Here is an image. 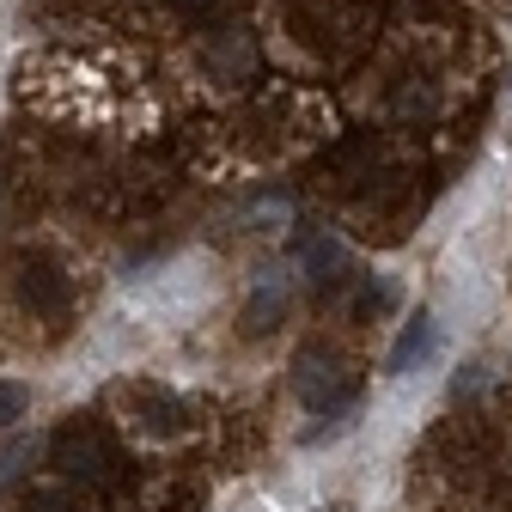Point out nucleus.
<instances>
[{"mask_svg": "<svg viewBox=\"0 0 512 512\" xmlns=\"http://www.w3.org/2000/svg\"><path fill=\"white\" fill-rule=\"evenodd\" d=\"M19 293H25V305L61 311V299H68V281H61L49 263H31V269H25V281H19Z\"/></svg>", "mask_w": 512, "mask_h": 512, "instance_id": "1", "label": "nucleus"}, {"mask_svg": "<svg viewBox=\"0 0 512 512\" xmlns=\"http://www.w3.org/2000/svg\"><path fill=\"white\" fill-rule=\"evenodd\" d=\"M427 348H433V324H427V317H415L409 336H403V342H397V354H391V372H409Z\"/></svg>", "mask_w": 512, "mask_h": 512, "instance_id": "2", "label": "nucleus"}, {"mask_svg": "<svg viewBox=\"0 0 512 512\" xmlns=\"http://www.w3.org/2000/svg\"><path fill=\"white\" fill-rule=\"evenodd\" d=\"M25 409H31V391H25V384H0V427H13Z\"/></svg>", "mask_w": 512, "mask_h": 512, "instance_id": "3", "label": "nucleus"}, {"mask_svg": "<svg viewBox=\"0 0 512 512\" xmlns=\"http://www.w3.org/2000/svg\"><path fill=\"white\" fill-rule=\"evenodd\" d=\"M37 512H68V506H61V500H37Z\"/></svg>", "mask_w": 512, "mask_h": 512, "instance_id": "4", "label": "nucleus"}]
</instances>
